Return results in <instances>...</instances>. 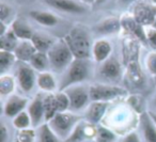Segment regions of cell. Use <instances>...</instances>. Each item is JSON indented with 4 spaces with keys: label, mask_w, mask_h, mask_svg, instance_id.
<instances>
[{
    "label": "cell",
    "mask_w": 156,
    "mask_h": 142,
    "mask_svg": "<svg viewBox=\"0 0 156 142\" xmlns=\"http://www.w3.org/2000/svg\"><path fill=\"white\" fill-rule=\"evenodd\" d=\"M123 31V30H122ZM124 32V39L122 41V52L123 62L126 66L127 76L129 81L136 87H142L144 83V77L139 64V52H140V42L133 35Z\"/></svg>",
    "instance_id": "cell-1"
},
{
    "label": "cell",
    "mask_w": 156,
    "mask_h": 142,
    "mask_svg": "<svg viewBox=\"0 0 156 142\" xmlns=\"http://www.w3.org/2000/svg\"><path fill=\"white\" fill-rule=\"evenodd\" d=\"M63 39L69 45L76 59H90L92 57L91 37L88 29L83 25H76Z\"/></svg>",
    "instance_id": "cell-2"
},
{
    "label": "cell",
    "mask_w": 156,
    "mask_h": 142,
    "mask_svg": "<svg viewBox=\"0 0 156 142\" xmlns=\"http://www.w3.org/2000/svg\"><path fill=\"white\" fill-rule=\"evenodd\" d=\"M91 63L89 59H74L66 71L63 73L62 79L59 84V91H64L67 88L80 84L88 80L91 76Z\"/></svg>",
    "instance_id": "cell-3"
},
{
    "label": "cell",
    "mask_w": 156,
    "mask_h": 142,
    "mask_svg": "<svg viewBox=\"0 0 156 142\" xmlns=\"http://www.w3.org/2000/svg\"><path fill=\"white\" fill-rule=\"evenodd\" d=\"M50 69L55 73H64L75 59L72 50L64 39L56 40L47 51Z\"/></svg>",
    "instance_id": "cell-4"
},
{
    "label": "cell",
    "mask_w": 156,
    "mask_h": 142,
    "mask_svg": "<svg viewBox=\"0 0 156 142\" xmlns=\"http://www.w3.org/2000/svg\"><path fill=\"white\" fill-rule=\"evenodd\" d=\"M81 121V116L72 111L58 112L49 122V126L57 133L59 138L65 140L74 130L76 125Z\"/></svg>",
    "instance_id": "cell-5"
},
{
    "label": "cell",
    "mask_w": 156,
    "mask_h": 142,
    "mask_svg": "<svg viewBox=\"0 0 156 142\" xmlns=\"http://www.w3.org/2000/svg\"><path fill=\"white\" fill-rule=\"evenodd\" d=\"M91 101H107L125 97L128 95L126 89L111 83H94L89 87Z\"/></svg>",
    "instance_id": "cell-6"
},
{
    "label": "cell",
    "mask_w": 156,
    "mask_h": 142,
    "mask_svg": "<svg viewBox=\"0 0 156 142\" xmlns=\"http://www.w3.org/2000/svg\"><path fill=\"white\" fill-rule=\"evenodd\" d=\"M69 99V111L77 112L87 108L89 106L91 98H90L89 88L83 84H76L64 90Z\"/></svg>",
    "instance_id": "cell-7"
},
{
    "label": "cell",
    "mask_w": 156,
    "mask_h": 142,
    "mask_svg": "<svg viewBox=\"0 0 156 142\" xmlns=\"http://www.w3.org/2000/svg\"><path fill=\"white\" fill-rule=\"evenodd\" d=\"M132 14L143 27L153 26L156 22V7L149 0H141L134 3Z\"/></svg>",
    "instance_id": "cell-8"
},
{
    "label": "cell",
    "mask_w": 156,
    "mask_h": 142,
    "mask_svg": "<svg viewBox=\"0 0 156 142\" xmlns=\"http://www.w3.org/2000/svg\"><path fill=\"white\" fill-rule=\"evenodd\" d=\"M37 78L35 69L29 63L20 62L16 71V81L25 93H30L37 86Z\"/></svg>",
    "instance_id": "cell-9"
},
{
    "label": "cell",
    "mask_w": 156,
    "mask_h": 142,
    "mask_svg": "<svg viewBox=\"0 0 156 142\" xmlns=\"http://www.w3.org/2000/svg\"><path fill=\"white\" fill-rule=\"evenodd\" d=\"M98 73L102 79L111 83V82L120 81L122 75H123V69H122L121 63L119 62L117 58L110 57L106 61L101 63Z\"/></svg>",
    "instance_id": "cell-10"
},
{
    "label": "cell",
    "mask_w": 156,
    "mask_h": 142,
    "mask_svg": "<svg viewBox=\"0 0 156 142\" xmlns=\"http://www.w3.org/2000/svg\"><path fill=\"white\" fill-rule=\"evenodd\" d=\"M122 24V30L128 34L136 37L141 44L147 45V37H145V27L139 24L132 13H125L120 17Z\"/></svg>",
    "instance_id": "cell-11"
},
{
    "label": "cell",
    "mask_w": 156,
    "mask_h": 142,
    "mask_svg": "<svg viewBox=\"0 0 156 142\" xmlns=\"http://www.w3.org/2000/svg\"><path fill=\"white\" fill-rule=\"evenodd\" d=\"M44 2L57 11L69 14H85L88 11L86 5L78 0H44Z\"/></svg>",
    "instance_id": "cell-12"
},
{
    "label": "cell",
    "mask_w": 156,
    "mask_h": 142,
    "mask_svg": "<svg viewBox=\"0 0 156 142\" xmlns=\"http://www.w3.org/2000/svg\"><path fill=\"white\" fill-rule=\"evenodd\" d=\"M96 131L95 125L87 122L80 121L76 125L71 135L66 138L63 142H85L90 138H94Z\"/></svg>",
    "instance_id": "cell-13"
},
{
    "label": "cell",
    "mask_w": 156,
    "mask_h": 142,
    "mask_svg": "<svg viewBox=\"0 0 156 142\" xmlns=\"http://www.w3.org/2000/svg\"><path fill=\"white\" fill-rule=\"evenodd\" d=\"M28 113L31 118L33 127H40L45 123V109H44V95L39 93L35 95L28 105Z\"/></svg>",
    "instance_id": "cell-14"
},
{
    "label": "cell",
    "mask_w": 156,
    "mask_h": 142,
    "mask_svg": "<svg viewBox=\"0 0 156 142\" xmlns=\"http://www.w3.org/2000/svg\"><path fill=\"white\" fill-rule=\"evenodd\" d=\"M28 105V98L20 95H11L3 106V114L8 119H14L20 112L25 111Z\"/></svg>",
    "instance_id": "cell-15"
},
{
    "label": "cell",
    "mask_w": 156,
    "mask_h": 142,
    "mask_svg": "<svg viewBox=\"0 0 156 142\" xmlns=\"http://www.w3.org/2000/svg\"><path fill=\"white\" fill-rule=\"evenodd\" d=\"M93 31L98 35H111L122 31V24L118 17H106L93 26Z\"/></svg>",
    "instance_id": "cell-16"
},
{
    "label": "cell",
    "mask_w": 156,
    "mask_h": 142,
    "mask_svg": "<svg viewBox=\"0 0 156 142\" xmlns=\"http://www.w3.org/2000/svg\"><path fill=\"white\" fill-rule=\"evenodd\" d=\"M109 103L107 101H91V104H89L87 110H86V121L93 125L98 124L104 118Z\"/></svg>",
    "instance_id": "cell-17"
},
{
    "label": "cell",
    "mask_w": 156,
    "mask_h": 142,
    "mask_svg": "<svg viewBox=\"0 0 156 142\" xmlns=\"http://www.w3.org/2000/svg\"><path fill=\"white\" fill-rule=\"evenodd\" d=\"M112 45L107 39H98L92 46V58L96 63H103L111 57Z\"/></svg>",
    "instance_id": "cell-18"
},
{
    "label": "cell",
    "mask_w": 156,
    "mask_h": 142,
    "mask_svg": "<svg viewBox=\"0 0 156 142\" xmlns=\"http://www.w3.org/2000/svg\"><path fill=\"white\" fill-rule=\"evenodd\" d=\"M140 129L145 142H156V124L149 111L141 112L139 116Z\"/></svg>",
    "instance_id": "cell-19"
},
{
    "label": "cell",
    "mask_w": 156,
    "mask_h": 142,
    "mask_svg": "<svg viewBox=\"0 0 156 142\" xmlns=\"http://www.w3.org/2000/svg\"><path fill=\"white\" fill-rule=\"evenodd\" d=\"M37 48L34 47L31 40H25V41H20L16 46L14 54H15L17 61L24 63H29L33 55L37 52Z\"/></svg>",
    "instance_id": "cell-20"
},
{
    "label": "cell",
    "mask_w": 156,
    "mask_h": 142,
    "mask_svg": "<svg viewBox=\"0 0 156 142\" xmlns=\"http://www.w3.org/2000/svg\"><path fill=\"white\" fill-rule=\"evenodd\" d=\"M29 16L35 23L44 27H55L60 22V18L56 14L42 10H31L29 12Z\"/></svg>",
    "instance_id": "cell-21"
},
{
    "label": "cell",
    "mask_w": 156,
    "mask_h": 142,
    "mask_svg": "<svg viewBox=\"0 0 156 142\" xmlns=\"http://www.w3.org/2000/svg\"><path fill=\"white\" fill-rule=\"evenodd\" d=\"M10 26H11V29L13 30L14 34L17 37V39L20 40V41L31 40L33 37V34H34V32L31 30L30 26H29L26 22L20 20V18L14 20Z\"/></svg>",
    "instance_id": "cell-22"
},
{
    "label": "cell",
    "mask_w": 156,
    "mask_h": 142,
    "mask_svg": "<svg viewBox=\"0 0 156 142\" xmlns=\"http://www.w3.org/2000/svg\"><path fill=\"white\" fill-rule=\"evenodd\" d=\"M37 86L41 89L43 92L52 93L57 89V80L55 79V76L50 72H42L37 74Z\"/></svg>",
    "instance_id": "cell-23"
},
{
    "label": "cell",
    "mask_w": 156,
    "mask_h": 142,
    "mask_svg": "<svg viewBox=\"0 0 156 142\" xmlns=\"http://www.w3.org/2000/svg\"><path fill=\"white\" fill-rule=\"evenodd\" d=\"M29 64L35 69V72H39V73L47 72L50 69V63L47 52L37 51L31 58Z\"/></svg>",
    "instance_id": "cell-24"
},
{
    "label": "cell",
    "mask_w": 156,
    "mask_h": 142,
    "mask_svg": "<svg viewBox=\"0 0 156 142\" xmlns=\"http://www.w3.org/2000/svg\"><path fill=\"white\" fill-rule=\"evenodd\" d=\"M31 42L33 43L34 47L37 48V51L41 52H47L50 49V47L52 46V44L56 42V40L51 39L50 37L42 33H35L33 34Z\"/></svg>",
    "instance_id": "cell-25"
},
{
    "label": "cell",
    "mask_w": 156,
    "mask_h": 142,
    "mask_svg": "<svg viewBox=\"0 0 156 142\" xmlns=\"http://www.w3.org/2000/svg\"><path fill=\"white\" fill-rule=\"evenodd\" d=\"M20 40L17 39L15 34H14L13 30L10 29L5 33V34L0 35V50H7V51H14L17 46Z\"/></svg>",
    "instance_id": "cell-26"
},
{
    "label": "cell",
    "mask_w": 156,
    "mask_h": 142,
    "mask_svg": "<svg viewBox=\"0 0 156 142\" xmlns=\"http://www.w3.org/2000/svg\"><path fill=\"white\" fill-rule=\"evenodd\" d=\"M16 79L9 74H3L0 76V95L2 97L9 96L14 92L16 87Z\"/></svg>",
    "instance_id": "cell-27"
},
{
    "label": "cell",
    "mask_w": 156,
    "mask_h": 142,
    "mask_svg": "<svg viewBox=\"0 0 156 142\" xmlns=\"http://www.w3.org/2000/svg\"><path fill=\"white\" fill-rule=\"evenodd\" d=\"M44 109H45V122H49L59 112L56 103V94L48 93L44 96Z\"/></svg>",
    "instance_id": "cell-28"
},
{
    "label": "cell",
    "mask_w": 156,
    "mask_h": 142,
    "mask_svg": "<svg viewBox=\"0 0 156 142\" xmlns=\"http://www.w3.org/2000/svg\"><path fill=\"white\" fill-rule=\"evenodd\" d=\"M16 61H17V58L13 51L0 50V73L1 75L7 74V72L15 64Z\"/></svg>",
    "instance_id": "cell-29"
},
{
    "label": "cell",
    "mask_w": 156,
    "mask_h": 142,
    "mask_svg": "<svg viewBox=\"0 0 156 142\" xmlns=\"http://www.w3.org/2000/svg\"><path fill=\"white\" fill-rule=\"evenodd\" d=\"M40 142H59V137L57 133L51 129L47 122L43 123L39 127V133H37Z\"/></svg>",
    "instance_id": "cell-30"
},
{
    "label": "cell",
    "mask_w": 156,
    "mask_h": 142,
    "mask_svg": "<svg viewBox=\"0 0 156 142\" xmlns=\"http://www.w3.org/2000/svg\"><path fill=\"white\" fill-rule=\"evenodd\" d=\"M94 140L96 142H115L117 141V135L108 127L98 126Z\"/></svg>",
    "instance_id": "cell-31"
},
{
    "label": "cell",
    "mask_w": 156,
    "mask_h": 142,
    "mask_svg": "<svg viewBox=\"0 0 156 142\" xmlns=\"http://www.w3.org/2000/svg\"><path fill=\"white\" fill-rule=\"evenodd\" d=\"M13 120V125L15 128L23 130V129H28L30 126H32V122H31V118L29 115L28 111H23L20 114L15 116Z\"/></svg>",
    "instance_id": "cell-32"
},
{
    "label": "cell",
    "mask_w": 156,
    "mask_h": 142,
    "mask_svg": "<svg viewBox=\"0 0 156 142\" xmlns=\"http://www.w3.org/2000/svg\"><path fill=\"white\" fill-rule=\"evenodd\" d=\"M56 103L59 112L69 111V99L64 91H60L56 94Z\"/></svg>",
    "instance_id": "cell-33"
},
{
    "label": "cell",
    "mask_w": 156,
    "mask_h": 142,
    "mask_svg": "<svg viewBox=\"0 0 156 142\" xmlns=\"http://www.w3.org/2000/svg\"><path fill=\"white\" fill-rule=\"evenodd\" d=\"M145 67L151 76L156 78V51H152L147 54L145 58Z\"/></svg>",
    "instance_id": "cell-34"
},
{
    "label": "cell",
    "mask_w": 156,
    "mask_h": 142,
    "mask_svg": "<svg viewBox=\"0 0 156 142\" xmlns=\"http://www.w3.org/2000/svg\"><path fill=\"white\" fill-rule=\"evenodd\" d=\"M145 37L147 45L150 46L154 51H156V28L153 26L145 27Z\"/></svg>",
    "instance_id": "cell-35"
},
{
    "label": "cell",
    "mask_w": 156,
    "mask_h": 142,
    "mask_svg": "<svg viewBox=\"0 0 156 142\" xmlns=\"http://www.w3.org/2000/svg\"><path fill=\"white\" fill-rule=\"evenodd\" d=\"M35 138V133L31 129H23L17 136L18 142H33Z\"/></svg>",
    "instance_id": "cell-36"
},
{
    "label": "cell",
    "mask_w": 156,
    "mask_h": 142,
    "mask_svg": "<svg viewBox=\"0 0 156 142\" xmlns=\"http://www.w3.org/2000/svg\"><path fill=\"white\" fill-rule=\"evenodd\" d=\"M11 14H12L11 7L5 5V2H1V5H0V22H5L7 24H9L8 20L10 18Z\"/></svg>",
    "instance_id": "cell-37"
},
{
    "label": "cell",
    "mask_w": 156,
    "mask_h": 142,
    "mask_svg": "<svg viewBox=\"0 0 156 142\" xmlns=\"http://www.w3.org/2000/svg\"><path fill=\"white\" fill-rule=\"evenodd\" d=\"M121 142H142V141L140 140V137H139V135L136 131H130V133H128L122 139Z\"/></svg>",
    "instance_id": "cell-38"
},
{
    "label": "cell",
    "mask_w": 156,
    "mask_h": 142,
    "mask_svg": "<svg viewBox=\"0 0 156 142\" xmlns=\"http://www.w3.org/2000/svg\"><path fill=\"white\" fill-rule=\"evenodd\" d=\"M8 139H9V131L5 124L2 122L0 127V142H7Z\"/></svg>",
    "instance_id": "cell-39"
},
{
    "label": "cell",
    "mask_w": 156,
    "mask_h": 142,
    "mask_svg": "<svg viewBox=\"0 0 156 142\" xmlns=\"http://www.w3.org/2000/svg\"><path fill=\"white\" fill-rule=\"evenodd\" d=\"M119 1L122 5H132V3H136V2H138V1H141V0H119Z\"/></svg>",
    "instance_id": "cell-40"
},
{
    "label": "cell",
    "mask_w": 156,
    "mask_h": 142,
    "mask_svg": "<svg viewBox=\"0 0 156 142\" xmlns=\"http://www.w3.org/2000/svg\"><path fill=\"white\" fill-rule=\"evenodd\" d=\"M78 1H80L81 3H83V5H94L96 0H78Z\"/></svg>",
    "instance_id": "cell-41"
},
{
    "label": "cell",
    "mask_w": 156,
    "mask_h": 142,
    "mask_svg": "<svg viewBox=\"0 0 156 142\" xmlns=\"http://www.w3.org/2000/svg\"><path fill=\"white\" fill-rule=\"evenodd\" d=\"M106 1L107 0H96L95 3H94V5H103V3L106 2Z\"/></svg>",
    "instance_id": "cell-42"
},
{
    "label": "cell",
    "mask_w": 156,
    "mask_h": 142,
    "mask_svg": "<svg viewBox=\"0 0 156 142\" xmlns=\"http://www.w3.org/2000/svg\"><path fill=\"white\" fill-rule=\"evenodd\" d=\"M149 112H150V114H151L152 119H153L154 123H155V124H156V113H154V112H152V111H149Z\"/></svg>",
    "instance_id": "cell-43"
},
{
    "label": "cell",
    "mask_w": 156,
    "mask_h": 142,
    "mask_svg": "<svg viewBox=\"0 0 156 142\" xmlns=\"http://www.w3.org/2000/svg\"><path fill=\"white\" fill-rule=\"evenodd\" d=\"M149 1L152 3V5H154L156 7V0H149Z\"/></svg>",
    "instance_id": "cell-44"
},
{
    "label": "cell",
    "mask_w": 156,
    "mask_h": 142,
    "mask_svg": "<svg viewBox=\"0 0 156 142\" xmlns=\"http://www.w3.org/2000/svg\"><path fill=\"white\" fill-rule=\"evenodd\" d=\"M154 103H155V105H156V97H155V101H154Z\"/></svg>",
    "instance_id": "cell-45"
}]
</instances>
